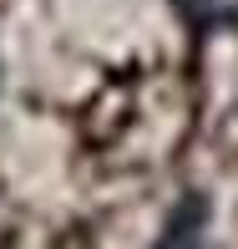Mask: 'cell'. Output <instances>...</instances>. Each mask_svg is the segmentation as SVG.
<instances>
[{
	"label": "cell",
	"mask_w": 238,
	"mask_h": 249,
	"mask_svg": "<svg viewBox=\"0 0 238 249\" xmlns=\"http://www.w3.org/2000/svg\"><path fill=\"white\" fill-rule=\"evenodd\" d=\"M203 234H208V194L188 188V194L167 209V224H162V234H157L152 249H203Z\"/></svg>",
	"instance_id": "cell-1"
}]
</instances>
